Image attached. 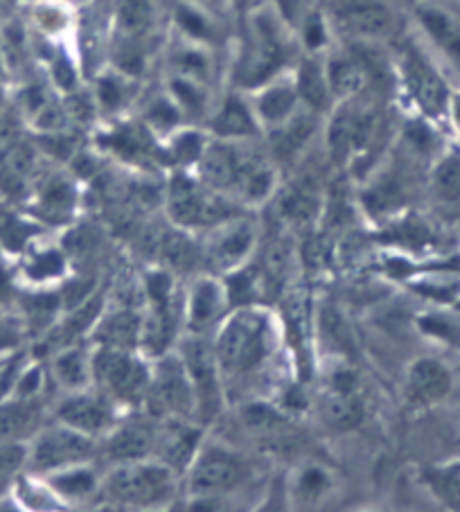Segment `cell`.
<instances>
[{
  "label": "cell",
  "mask_w": 460,
  "mask_h": 512,
  "mask_svg": "<svg viewBox=\"0 0 460 512\" xmlns=\"http://www.w3.org/2000/svg\"><path fill=\"white\" fill-rule=\"evenodd\" d=\"M93 388L122 409L145 404L152 364H147L140 350L97 346L91 352Z\"/></svg>",
  "instance_id": "277c9868"
},
{
  "label": "cell",
  "mask_w": 460,
  "mask_h": 512,
  "mask_svg": "<svg viewBox=\"0 0 460 512\" xmlns=\"http://www.w3.org/2000/svg\"><path fill=\"white\" fill-rule=\"evenodd\" d=\"M34 170V149L23 138L16 122L0 116V181L19 188Z\"/></svg>",
  "instance_id": "ac0fdd59"
},
{
  "label": "cell",
  "mask_w": 460,
  "mask_h": 512,
  "mask_svg": "<svg viewBox=\"0 0 460 512\" xmlns=\"http://www.w3.org/2000/svg\"><path fill=\"white\" fill-rule=\"evenodd\" d=\"M203 443H206V436H203V425L197 420L181 416L156 418L152 458L165 463L181 479L190 470Z\"/></svg>",
  "instance_id": "30bf717a"
},
{
  "label": "cell",
  "mask_w": 460,
  "mask_h": 512,
  "mask_svg": "<svg viewBox=\"0 0 460 512\" xmlns=\"http://www.w3.org/2000/svg\"><path fill=\"white\" fill-rule=\"evenodd\" d=\"M424 481H427L429 490L436 494L440 503L447 508L460 510V461L429 467L424 472Z\"/></svg>",
  "instance_id": "e575fe53"
},
{
  "label": "cell",
  "mask_w": 460,
  "mask_h": 512,
  "mask_svg": "<svg viewBox=\"0 0 460 512\" xmlns=\"http://www.w3.org/2000/svg\"><path fill=\"white\" fill-rule=\"evenodd\" d=\"M203 149H206V143H203V138L199 134H194V131H183V134L174 138L172 158L174 163L179 165H197Z\"/></svg>",
  "instance_id": "60d3db41"
},
{
  "label": "cell",
  "mask_w": 460,
  "mask_h": 512,
  "mask_svg": "<svg viewBox=\"0 0 460 512\" xmlns=\"http://www.w3.org/2000/svg\"><path fill=\"white\" fill-rule=\"evenodd\" d=\"M34 21L39 23V28L46 34H59L61 30H66L68 25V16L61 7L52 5V3H43L34 10Z\"/></svg>",
  "instance_id": "f6af8a7d"
},
{
  "label": "cell",
  "mask_w": 460,
  "mask_h": 512,
  "mask_svg": "<svg viewBox=\"0 0 460 512\" xmlns=\"http://www.w3.org/2000/svg\"><path fill=\"white\" fill-rule=\"evenodd\" d=\"M300 102H305L309 109H323L330 100V86H327L325 64H318L316 59H305L298 68L294 79Z\"/></svg>",
  "instance_id": "1f68e13d"
},
{
  "label": "cell",
  "mask_w": 460,
  "mask_h": 512,
  "mask_svg": "<svg viewBox=\"0 0 460 512\" xmlns=\"http://www.w3.org/2000/svg\"><path fill=\"white\" fill-rule=\"evenodd\" d=\"M118 406L109 397L102 395L97 388H84V391L66 393L55 411V420L68 425L91 438H102L109 434L118 422Z\"/></svg>",
  "instance_id": "8fae6325"
},
{
  "label": "cell",
  "mask_w": 460,
  "mask_h": 512,
  "mask_svg": "<svg viewBox=\"0 0 460 512\" xmlns=\"http://www.w3.org/2000/svg\"><path fill=\"white\" fill-rule=\"evenodd\" d=\"M39 479L48 485V490L55 494L61 506L88 503L100 497L102 490V474L97 472L93 461L61 467V470L43 474Z\"/></svg>",
  "instance_id": "e0dca14e"
},
{
  "label": "cell",
  "mask_w": 460,
  "mask_h": 512,
  "mask_svg": "<svg viewBox=\"0 0 460 512\" xmlns=\"http://www.w3.org/2000/svg\"><path fill=\"white\" fill-rule=\"evenodd\" d=\"M176 23H179V28L194 41H203L210 37V23L206 16L197 10H190V7H179V12H176Z\"/></svg>",
  "instance_id": "7bdbcfd3"
},
{
  "label": "cell",
  "mask_w": 460,
  "mask_h": 512,
  "mask_svg": "<svg viewBox=\"0 0 460 512\" xmlns=\"http://www.w3.org/2000/svg\"><path fill=\"white\" fill-rule=\"evenodd\" d=\"M357 377L348 368H336L318 400L323 422L334 431L357 429L364 420V404L357 397Z\"/></svg>",
  "instance_id": "4fadbf2b"
},
{
  "label": "cell",
  "mask_w": 460,
  "mask_h": 512,
  "mask_svg": "<svg viewBox=\"0 0 460 512\" xmlns=\"http://www.w3.org/2000/svg\"><path fill=\"white\" fill-rule=\"evenodd\" d=\"M183 479L156 458L118 463L102 476L100 497L118 508H158L172 503Z\"/></svg>",
  "instance_id": "7a4b0ae2"
},
{
  "label": "cell",
  "mask_w": 460,
  "mask_h": 512,
  "mask_svg": "<svg viewBox=\"0 0 460 512\" xmlns=\"http://www.w3.org/2000/svg\"><path fill=\"white\" fill-rule=\"evenodd\" d=\"M242 427L255 436L276 434L278 429L285 427V416L278 409H273L267 402H246L240 413Z\"/></svg>",
  "instance_id": "d590c367"
},
{
  "label": "cell",
  "mask_w": 460,
  "mask_h": 512,
  "mask_svg": "<svg viewBox=\"0 0 460 512\" xmlns=\"http://www.w3.org/2000/svg\"><path fill=\"white\" fill-rule=\"evenodd\" d=\"M327 86H330V95L336 100H350V97L359 95L366 86V68L361 61L348 55L332 57L325 64Z\"/></svg>",
  "instance_id": "f1b7e54d"
},
{
  "label": "cell",
  "mask_w": 460,
  "mask_h": 512,
  "mask_svg": "<svg viewBox=\"0 0 460 512\" xmlns=\"http://www.w3.org/2000/svg\"><path fill=\"white\" fill-rule=\"evenodd\" d=\"M145 404L156 418L181 416L194 420V388L176 352L154 357Z\"/></svg>",
  "instance_id": "ba28073f"
},
{
  "label": "cell",
  "mask_w": 460,
  "mask_h": 512,
  "mask_svg": "<svg viewBox=\"0 0 460 512\" xmlns=\"http://www.w3.org/2000/svg\"><path fill=\"white\" fill-rule=\"evenodd\" d=\"M179 104L174 100H161L154 104V109L149 111V122L156 129H172L176 122H179Z\"/></svg>",
  "instance_id": "bcb514c9"
},
{
  "label": "cell",
  "mask_w": 460,
  "mask_h": 512,
  "mask_svg": "<svg viewBox=\"0 0 460 512\" xmlns=\"http://www.w3.org/2000/svg\"><path fill=\"white\" fill-rule=\"evenodd\" d=\"M341 28L350 37L361 41H382L395 32V16L384 5L359 3L350 5L339 14Z\"/></svg>",
  "instance_id": "cb8c5ba5"
},
{
  "label": "cell",
  "mask_w": 460,
  "mask_h": 512,
  "mask_svg": "<svg viewBox=\"0 0 460 512\" xmlns=\"http://www.w3.org/2000/svg\"><path fill=\"white\" fill-rule=\"evenodd\" d=\"M285 61V46L271 19H260L253 28V46L246 52L240 77L246 86L264 84Z\"/></svg>",
  "instance_id": "9a60e30c"
},
{
  "label": "cell",
  "mask_w": 460,
  "mask_h": 512,
  "mask_svg": "<svg viewBox=\"0 0 460 512\" xmlns=\"http://www.w3.org/2000/svg\"><path fill=\"white\" fill-rule=\"evenodd\" d=\"M188 233L190 231H183V228L176 226V231L161 237L158 251H161L165 267L170 271L190 269L197 258H201V249H197V244L190 240Z\"/></svg>",
  "instance_id": "d6a6232c"
},
{
  "label": "cell",
  "mask_w": 460,
  "mask_h": 512,
  "mask_svg": "<svg viewBox=\"0 0 460 512\" xmlns=\"http://www.w3.org/2000/svg\"><path fill=\"white\" fill-rule=\"evenodd\" d=\"M314 215H316L314 194H309L305 190H291L287 192V197H282V217H287L289 222L303 224Z\"/></svg>",
  "instance_id": "ab89813d"
},
{
  "label": "cell",
  "mask_w": 460,
  "mask_h": 512,
  "mask_svg": "<svg viewBox=\"0 0 460 512\" xmlns=\"http://www.w3.org/2000/svg\"><path fill=\"white\" fill-rule=\"evenodd\" d=\"M50 375L66 393L84 391L93 386L91 352L79 346L61 348L50 361Z\"/></svg>",
  "instance_id": "484cf974"
},
{
  "label": "cell",
  "mask_w": 460,
  "mask_h": 512,
  "mask_svg": "<svg viewBox=\"0 0 460 512\" xmlns=\"http://www.w3.org/2000/svg\"><path fill=\"white\" fill-rule=\"evenodd\" d=\"M334 490L332 474L318 463H305L294 470L287 481L289 503L296 508H314Z\"/></svg>",
  "instance_id": "d4e9b609"
},
{
  "label": "cell",
  "mask_w": 460,
  "mask_h": 512,
  "mask_svg": "<svg viewBox=\"0 0 460 512\" xmlns=\"http://www.w3.org/2000/svg\"><path fill=\"white\" fill-rule=\"evenodd\" d=\"M233 203L230 197L221 192L210 190L199 179H190L185 174H176L170 188H167V215L174 226L183 231H201V228H212L224 219L233 217Z\"/></svg>",
  "instance_id": "8992f818"
},
{
  "label": "cell",
  "mask_w": 460,
  "mask_h": 512,
  "mask_svg": "<svg viewBox=\"0 0 460 512\" xmlns=\"http://www.w3.org/2000/svg\"><path fill=\"white\" fill-rule=\"evenodd\" d=\"M300 97L294 79H273L262 84L253 100V113L260 125L278 129L298 113Z\"/></svg>",
  "instance_id": "44dd1931"
},
{
  "label": "cell",
  "mask_w": 460,
  "mask_h": 512,
  "mask_svg": "<svg viewBox=\"0 0 460 512\" xmlns=\"http://www.w3.org/2000/svg\"><path fill=\"white\" fill-rule=\"evenodd\" d=\"M240 149L217 143V145H206L203 154L197 163V179L208 185L210 190L226 194L230 197L237 181V172H240Z\"/></svg>",
  "instance_id": "603a6c76"
},
{
  "label": "cell",
  "mask_w": 460,
  "mask_h": 512,
  "mask_svg": "<svg viewBox=\"0 0 460 512\" xmlns=\"http://www.w3.org/2000/svg\"><path fill=\"white\" fill-rule=\"evenodd\" d=\"M253 479V465L235 449L206 445L199 449L190 470L183 474V488L190 501L217 503L240 492Z\"/></svg>",
  "instance_id": "3957f363"
},
{
  "label": "cell",
  "mask_w": 460,
  "mask_h": 512,
  "mask_svg": "<svg viewBox=\"0 0 460 512\" xmlns=\"http://www.w3.org/2000/svg\"><path fill=\"white\" fill-rule=\"evenodd\" d=\"M66 253L57 246L46 249H34L25 262V276L34 285H48L52 280H59L66 273Z\"/></svg>",
  "instance_id": "836d02e7"
},
{
  "label": "cell",
  "mask_w": 460,
  "mask_h": 512,
  "mask_svg": "<svg viewBox=\"0 0 460 512\" xmlns=\"http://www.w3.org/2000/svg\"><path fill=\"white\" fill-rule=\"evenodd\" d=\"M447 116L454 120L456 129L460 131V93H451L449 97V107H447Z\"/></svg>",
  "instance_id": "c3c4849f"
},
{
  "label": "cell",
  "mask_w": 460,
  "mask_h": 512,
  "mask_svg": "<svg viewBox=\"0 0 460 512\" xmlns=\"http://www.w3.org/2000/svg\"><path fill=\"white\" fill-rule=\"evenodd\" d=\"M97 440L68 425L55 422L52 427L37 431L28 445V470L34 476L61 470L77 463L93 461Z\"/></svg>",
  "instance_id": "52a82bcc"
},
{
  "label": "cell",
  "mask_w": 460,
  "mask_h": 512,
  "mask_svg": "<svg viewBox=\"0 0 460 512\" xmlns=\"http://www.w3.org/2000/svg\"><path fill=\"white\" fill-rule=\"evenodd\" d=\"M174 66H176V77L192 79V82L203 84L210 75V59L203 50L199 48H183L174 55Z\"/></svg>",
  "instance_id": "f35d334b"
},
{
  "label": "cell",
  "mask_w": 460,
  "mask_h": 512,
  "mask_svg": "<svg viewBox=\"0 0 460 512\" xmlns=\"http://www.w3.org/2000/svg\"><path fill=\"white\" fill-rule=\"evenodd\" d=\"M260 122L255 118L253 107L240 97H228L212 118V131L224 140H246L258 134Z\"/></svg>",
  "instance_id": "83f0119b"
},
{
  "label": "cell",
  "mask_w": 460,
  "mask_h": 512,
  "mask_svg": "<svg viewBox=\"0 0 460 512\" xmlns=\"http://www.w3.org/2000/svg\"><path fill=\"white\" fill-rule=\"evenodd\" d=\"M156 422L145 418L118 420L109 434L102 436V452L111 465L143 461L154 452Z\"/></svg>",
  "instance_id": "5bb4252c"
},
{
  "label": "cell",
  "mask_w": 460,
  "mask_h": 512,
  "mask_svg": "<svg viewBox=\"0 0 460 512\" xmlns=\"http://www.w3.org/2000/svg\"><path fill=\"white\" fill-rule=\"evenodd\" d=\"M97 100H100L102 109L106 111L122 107V102H125V84H122V79L118 75L102 77L100 84H97Z\"/></svg>",
  "instance_id": "ee69618b"
},
{
  "label": "cell",
  "mask_w": 460,
  "mask_h": 512,
  "mask_svg": "<svg viewBox=\"0 0 460 512\" xmlns=\"http://www.w3.org/2000/svg\"><path fill=\"white\" fill-rule=\"evenodd\" d=\"M305 37H307L309 48H318V46H321V43H323V28H321V25H318V23H312V25H309V28H307Z\"/></svg>",
  "instance_id": "681fc988"
},
{
  "label": "cell",
  "mask_w": 460,
  "mask_h": 512,
  "mask_svg": "<svg viewBox=\"0 0 460 512\" xmlns=\"http://www.w3.org/2000/svg\"><path fill=\"white\" fill-rule=\"evenodd\" d=\"M404 79L409 86V93L413 100L418 102V107L431 118L447 116L449 97L451 91L445 84V79L438 75V70L433 68L427 59L420 55H409L404 61Z\"/></svg>",
  "instance_id": "2e32d148"
},
{
  "label": "cell",
  "mask_w": 460,
  "mask_h": 512,
  "mask_svg": "<svg viewBox=\"0 0 460 512\" xmlns=\"http://www.w3.org/2000/svg\"><path fill=\"white\" fill-rule=\"evenodd\" d=\"M206 242L201 244V260L215 269L219 276L233 273L249 264L258 246V231L251 219L233 215L206 231Z\"/></svg>",
  "instance_id": "9c48e42d"
},
{
  "label": "cell",
  "mask_w": 460,
  "mask_h": 512,
  "mask_svg": "<svg viewBox=\"0 0 460 512\" xmlns=\"http://www.w3.org/2000/svg\"><path fill=\"white\" fill-rule=\"evenodd\" d=\"M52 77H55V84L59 88H64V91H73L75 88L77 73H75V66L70 64L66 55H59L55 59V64H52Z\"/></svg>",
  "instance_id": "7dc6e473"
},
{
  "label": "cell",
  "mask_w": 460,
  "mask_h": 512,
  "mask_svg": "<svg viewBox=\"0 0 460 512\" xmlns=\"http://www.w3.org/2000/svg\"><path fill=\"white\" fill-rule=\"evenodd\" d=\"M451 391V370L438 359H415L406 375V397L411 404L429 406L445 400Z\"/></svg>",
  "instance_id": "ffe728a7"
},
{
  "label": "cell",
  "mask_w": 460,
  "mask_h": 512,
  "mask_svg": "<svg viewBox=\"0 0 460 512\" xmlns=\"http://www.w3.org/2000/svg\"><path fill=\"white\" fill-rule=\"evenodd\" d=\"M278 339V323L262 307L242 305L228 312L212 339L224 386L258 373L276 355Z\"/></svg>",
  "instance_id": "6da1fadb"
},
{
  "label": "cell",
  "mask_w": 460,
  "mask_h": 512,
  "mask_svg": "<svg viewBox=\"0 0 460 512\" xmlns=\"http://www.w3.org/2000/svg\"><path fill=\"white\" fill-rule=\"evenodd\" d=\"M28 467V445L21 440L0 443V492L19 481V474Z\"/></svg>",
  "instance_id": "8d00e7d4"
},
{
  "label": "cell",
  "mask_w": 460,
  "mask_h": 512,
  "mask_svg": "<svg viewBox=\"0 0 460 512\" xmlns=\"http://www.w3.org/2000/svg\"><path fill=\"white\" fill-rule=\"evenodd\" d=\"M433 188L436 194L447 201L460 199V156L451 154L438 163L433 172Z\"/></svg>",
  "instance_id": "74e56055"
},
{
  "label": "cell",
  "mask_w": 460,
  "mask_h": 512,
  "mask_svg": "<svg viewBox=\"0 0 460 512\" xmlns=\"http://www.w3.org/2000/svg\"><path fill=\"white\" fill-rule=\"evenodd\" d=\"M46 386V373L39 364H25L19 379H16L14 386V395L12 397H21V400H34Z\"/></svg>",
  "instance_id": "b9f144b4"
},
{
  "label": "cell",
  "mask_w": 460,
  "mask_h": 512,
  "mask_svg": "<svg viewBox=\"0 0 460 512\" xmlns=\"http://www.w3.org/2000/svg\"><path fill=\"white\" fill-rule=\"evenodd\" d=\"M418 19L429 37L436 41L447 55L460 59V25L454 16L440 10V7L424 5L418 10Z\"/></svg>",
  "instance_id": "4dcf8cb0"
},
{
  "label": "cell",
  "mask_w": 460,
  "mask_h": 512,
  "mask_svg": "<svg viewBox=\"0 0 460 512\" xmlns=\"http://www.w3.org/2000/svg\"><path fill=\"white\" fill-rule=\"evenodd\" d=\"M174 352L183 361L194 388V420L199 425H208L219 413L221 395H224V379L219 373L215 346L206 339V334L188 332L176 341Z\"/></svg>",
  "instance_id": "5b68a950"
},
{
  "label": "cell",
  "mask_w": 460,
  "mask_h": 512,
  "mask_svg": "<svg viewBox=\"0 0 460 512\" xmlns=\"http://www.w3.org/2000/svg\"><path fill=\"white\" fill-rule=\"evenodd\" d=\"M77 210V190L66 176H52L34 201V213L52 224H64Z\"/></svg>",
  "instance_id": "4316f807"
},
{
  "label": "cell",
  "mask_w": 460,
  "mask_h": 512,
  "mask_svg": "<svg viewBox=\"0 0 460 512\" xmlns=\"http://www.w3.org/2000/svg\"><path fill=\"white\" fill-rule=\"evenodd\" d=\"M39 406L34 400L10 397L0 402V443L21 440L28 431L37 429Z\"/></svg>",
  "instance_id": "f546056e"
},
{
  "label": "cell",
  "mask_w": 460,
  "mask_h": 512,
  "mask_svg": "<svg viewBox=\"0 0 460 512\" xmlns=\"http://www.w3.org/2000/svg\"><path fill=\"white\" fill-rule=\"evenodd\" d=\"M230 296L221 276H199L183 298V316L190 332L206 334L226 319Z\"/></svg>",
  "instance_id": "7c38bea8"
},
{
  "label": "cell",
  "mask_w": 460,
  "mask_h": 512,
  "mask_svg": "<svg viewBox=\"0 0 460 512\" xmlns=\"http://www.w3.org/2000/svg\"><path fill=\"white\" fill-rule=\"evenodd\" d=\"M278 188L276 170L264 161V158L255 156L251 152H242L240 156V172H237V181L230 197L235 203L242 206H262L267 203Z\"/></svg>",
  "instance_id": "d6986e66"
},
{
  "label": "cell",
  "mask_w": 460,
  "mask_h": 512,
  "mask_svg": "<svg viewBox=\"0 0 460 512\" xmlns=\"http://www.w3.org/2000/svg\"><path fill=\"white\" fill-rule=\"evenodd\" d=\"M140 334H143V314L120 307V310L102 312L91 328L95 346L140 350Z\"/></svg>",
  "instance_id": "7402d4cb"
}]
</instances>
